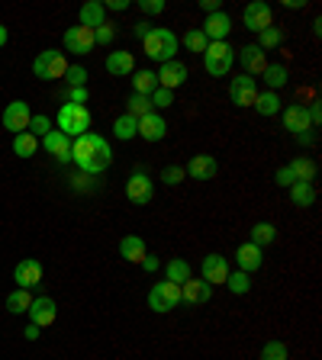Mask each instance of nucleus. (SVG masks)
<instances>
[{
	"mask_svg": "<svg viewBox=\"0 0 322 360\" xmlns=\"http://www.w3.org/2000/svg\"><path fill=\"white\" fill-rule=\"evenodd\" d=\"M71 161H75L87 177H100V174L113 165V148L104 135L87 132L71 142Z\"/></svg>",
	"mask_w": 322,
	"mask_h": 360,
	"instance_id": "nucleus-1",
	"label": "nucleus"
},
{
	"mask_svg": "<svg viewBox=\"0 0 322 360\" xmlns=\"http://www.w3.org/2000/svg\"><path fill=\"white\" fill-rule=\"evenodd\" d=\"M55 126H58L61 135H68L71 142L75 139H81V135L90 132V126H94V116H90L87 106H78V103H61L58 116H55Z\"/></svg>",
	"mask_w": 322,
	"mask_h": 360,
	"instance_id": "nucleus-2",
	"label": "nucleus"
},
{
	"mask_svg": "<svg viewBox=\"0 0 322 360\" xmlns=\"http://www.w3.org/2000/svg\"><path fill=\"white\" fill-rule=\"evenodd\" d=\"M142 45L151 61L165 65V61H174V52L180 49V39L174 36V30H168V26H155V30L142 39Z\"/></svg>",
	"mask_w": 322,
	"mask_h": 360,
	"instance_id": "nucleus-3",
	"label": "nucleus"
},
{
	"mask_svg": "<svg viewBox=\"0 0 322 360\" xmlns=\"http://www.w3.org/2000/svg\"><path fill=\"white\" fill-rule=\"evenodd\" d=\"M235 65V49L229 42H210L203 52V68L210 77H225Z\"/></svg>",
	"mask_w": 322,
	"mask_h": 360,
	"instance_id": "nucleus-4",
	"label": "nucleus"
},
{
	"mask_svg": "<svg viewBox=\"0 0 322 360\" xmlns=\"http://www.w3.org/2000/svg\"><path fill=\"white\" fill-rule=\"evenodd\" d=\"M65 71H68V58L58 49H45V52H39L36 61H32V75H36L39 81H58V77H65Z\"/></svg>",
	"mask_w": 322,
	"mask_h": 360,
	"instance_id": "nucleus-5",
	"label": "nucleus"
},
{
	"mask_svg": "<svg viewBox=\"0 0 322 360\" xmlns=\"http://www.w3.org/2000/svg\"><path fill=\"white\" fill-rule=\"evenodd\" d=\"M180 306V286L168 283V280H161V283H155L149 290V309L158 315H165L171 312V309Z\"/></svg>",
	"mask_w": 322,
	"mask_h": 360,
	"instance_id": "nucleus-6",
	"label": "nucleus"
},
{
	"mask_svg": "<svg viewBox=\"0 0 322 360\" xmlns=\"http://www.w3.org/2000/svg\"><path fill=\"white\" fill-rule=\"evenodd\" d=\"M242 22H245L248 32H261L268 26H274V10L264 0H252L245 10H242Z\"/></svg>",
	"mask_w": 322,
	"mask_h": 360,
	"instance_id": "nucleus-7",
	"label": "nucleus"
},
{
	"mask_svg": "<svg viewBox=\"0 0 322 360\" xmlns=\"http://www.w3.org/2000/svg\"><path fill=\"white\" fill-rule=\"evenodd\" d=\"M151 196H155V184L145 171H132V177L126 180V200L132 206H149Z\"/></svg>",
	"mask_w": 322,
	"mask_h": 360,
	"instance_id": "nucleus-8",
	"label": "nucleus"
},
{
	"mask_svg": "<svg viewBox=\"0 0 322 360\" xmlns=\"http://www.w3.org/2000/svg\"><path fill=\"white\" fill-rule=\"evenodd\" d=\"M30 120H32V110L26 100H13V103H7V110H4V116H0V122H4V129L13 135L26 132L30 129Z\"/></svg>",
	"mask_w": 322,
	"mask_h": 360,
	"instance_id": "nucleus-9",
	"label": "nucleus"
},
{
	"mask_svg": "<svg viewBox=\"0 0 322 360\" xmlns=\"http://www.w3.org/2000/svg\"><path fill=\"white\" fill-rule=\"evenodd\" d=\"M229 100L235 106H255L258 100V81L252 75H239L229 81Z\"/></svg>",
	"mask_w": 322,
	"mask_h": 360,
	"instance_id": "nucleus-10",
	"label": "nucleus"
},
{
	"mask_svg": "<svg viewBox=\"0 0 322 360\" xmlns=\"http://www.w3.org/2000/svg\"><path fill=\"white\" fill-rule=\"evenodd\" d=\"M187 75H190L187 65H184V61H178V58H174V61H165V65H161V68L155 71L158 87L171 90V94H174V90H178L184 81H187Z\"/></svg>",
	"mask_w": 322,
	"mask_h": 360,
	"instance_id": "nucleus-11",
	"label": "nucleus"
},
{
	"mask_svg": "<svg viewBox=\"0 0 322 360\" xmlns=\"http://www.w3.org/2000/svg\"><path fill=\"white\" fill-rule=\"evenodd\" d=\"M94 49H97V42H94V30L71 26V30L65 32V52H71V55H90Z\"/></svg>",
	"mask_w": 322,
	"mask_h": 360,
	"instance_id": "nucleus-12",
	"label": "nucleus"
},
{
	"mask_svg": "<svg viewBox=\"0 0 322 360\" xmlns=\"http://www.w3.org/2000/svg\"><path fill=\"white\" fill-rule=\"evenodd\" d=\"M26 315H30V325L49 328V325L55 322V315H58V302H55L52 296H39V300H32V306Z\"/></svg>",
	"mask_w": 322,
	"mask_h": 360,
	"instance_id": "nucleus-13",
	"label": "nucleus"
},
{
	"mask_svg": "<svg viewBox=\"0 0 322 360\" xmlns=\"http://www.w3.org/2000/svg\"><path fill=\"white\" fill-rule=\"evenodd\" d=\"M203 36L210 39V42H229V32H233V20H229V13L225 10H219V13H210L206 16V22L200 26Z\"/></svg>",
	"mask_w": 322,
	"mask_h": 360,
	"instance_id": "nucleus-14",
	"label": "nucleus"
},
{
	"mask_svg": "<svg viewBox=\"0 0 322 360\" xmlns=\"http://www.w3.org/2000/svg\"><path fill=\"white\" fill-rule=\"evenodd\" d=\"M13 280H16V290H32V286H39L42 283V264H39L36 257L20 261L13 270Z\"/></svg>",
	"mask_w": 322,
	"mask_h": 360,
	"instance_id": "nucleus-15",
	"label": "nucleus"
},
{
	"mask_svg": "<svg viewBox=\"0 0 322 360\" xmlns=\"http://www.w3.org/2000/svg\"><path fill=\"white\" fill-rule=\"evenodd\" d=\"M280 120H284V129L290 135H303V132H309V112H306V106L303 103H290V106H284L280 110Z\"/></svg>",
	"mask_w": 322,
	"mask_h": 360,
	"instance_id": "nucleus-16",
	"label": "nucleus"
},
{
	"mask_svg": "<svg viewBox=\"0 0 322 360\" xmlns=\"http://www.w3.org/2000/svg\"><path fill=\"white\" fill-rule=\"evenodd\" d=\"M233 270H229V261H225L223 255H206L203 257V264H200V277L206 280L210 286H216V283H225V277H229Z\"/></svg>",
	"mask_w": 322,
	"mask_h": 360,
	"instance_id": "nucleus-17",
	"label": "nucleus"
},
{
	"mask_svg": "<svg viewBox=\"0 0 322 360\" xmlns=\"http://www.w3.org/2000/svg\"><path fill=\"white\" fill-rule=\"evenodd\" d=\"M168 135V122L161 112H145L142 120H139V139H145V142H161Z\"/></svg>",
	"mask_w": 322,
	"mask_h": 360,
	"instance_id": "nucleus-18",
	"label": "nucleus"
},
{
	"mask_svg": "<svg viewBox=\"0 0 322 360\" xmlns=\"http://www.w3.org/2000/svg\"><path fill=\"white\" fill-rule=\"evenodd\" d=\"M213 296V286L206 280H194L190 277L187 283H180V302H187V306H203V302H210Z\"/></svg>",
	"mask_w": 322,
	"mask_h": 360,
	"instance_id": "nucleus-19",
	"label": "nucleus"
},
{
	"mask_svg": "<svg viewBox=\"0 0 322 360\" xmlns=\"http://www.w3.org/2000/svg\"><path fill=\"white\" fill-rule=\"evenodd\" d=\"M235 264H239L242 274H255V270L264 264V248L252 245V241L239 245V248H235Z\"/></svg>",
	"mask_w": 322,
	"mask_h": 360,
	"instance_id": "nucleus-20",
	"label": "nucleus"
},
{
	"mask_svg": "<svg viewBox=\"0 0 322 360\" xmlns=\"http://www.w3.org/2000/svg\"><path fill=\"white\" fill-rule=\"evenodd\" d=\"M235 61H239L242 68H245V75H261L264 68H268V55L261 52V49H258V45H245V49H235Z\"/></svg>",
	"mask_w": 322,
	"mask_h": 360,
	"instance_id": "nucleus-21",
	"label": "nucleus"
},
{
	"mask_svg": "<svg viewBox=\"0 0 322 360\" xmlns=\"http://www.w3.org/2000/svg\"><path fill=\"white\" fill-rule=\"evenodd\" d=\"M184 171H187L190 180H213L216 177V171H219V161L213 155H194Z\"/></svg>",
	"mask_w": 322,
	"mask_h": 360,
	"instance_id": "nucleus-22",
	"label": "nucleus"
},
{
	"mask_svg": "<svg viewBox=\"0 0 322 360\" xmlns=\"http://www.w3.org/2000/svg\"><path fill=\"white\" fill-rule=\"evenodd\" d=\"M78 26H84V30H100L106 22V7L100 4V0H87V4H81V10H78Z\"/></svg>",
	"mask_w": 322,
	"mask_h": 360,
	"instance_id": "nucleus-23",
	"label": "nucleus"
},
{
	"mask_svg": "<svg viewBox=\"0 0 322 360\" xmlns=\"http://www.w3.org/2000/svg\"><path fill=\"white\" fill-rule=\"evenodd\" d=\"M104 68L113 77H129L135 71V58H132V52H126V49H123V52H110L104 61Z\"/></svg>",
	"mask_w": 322,
	"mask_h": 360,
	"instance_id": "nucleus-24",
	"label": "nucleus"
},
{
	"mask_svg": "<svg viewBox=\"0 0 322 360\" xmlns=\"http://www.w3.org/2000/svg\"><path fill=\"white\" fill-rule=\"evenodd\" d=\"M42 142H45V151L58 158L61 165H68V161H71V139H68V135H61L58 129H52Z\"/></svg>",
	"mask_w": 322,
	"mask_h": 360,
	"instance_id": "nucleus-25",
	"label": "nucleus"
},
{
	"mask_svg": "<svg viewBox=\"0 0 322 360\" xmlns=\"http://www.w3.org/2000/svg\"><path fill=\"white\" fill-rule=\"evenodd\" d=\"M190 277H194V270H190V264L184 261V257H171V261L165 264V280L168 283L180 286V283H187Z\"/></svg>",
	"mask_w": 322,
	"mask_h": 360,
	"instance_id": "nucleus-26",
	"label": "nucleus"
},
{
	"mask_svg": "<svg viewBox=\"0 0 322 360\" xmlns=\"http://www.w3.org/2000/svg\"><path fill=\"white\" fill-rule=\"evenodd\" d=\"M120 255H123V261L142 264V257L149 255V251H145V241L139 238V235H126V238L120 241Z\"/></svg>",
	"mask_w": 322,
	"mask_h": 360,
	"instance_id": "nucleus-27",
	"label": "nucleus"
},
{
	"mask_svg": "<svg viewBox=\"0 0 322 360\" xmlns=\"http://www.w3.org/2000/svg\"><path fill=\"white\" fill-rule=\"evenodd\" d=\"M129 77H132V94L151 97V94L158 90V77H155V71H149V68H145V71H132Z\"/></svg>",
	"mask_w": 322,
	"mask_h": 360,
	"instance_id": "nucleus-28",
	"label": "nucleus"
},
{
	"mask_svg": "<svg viewBox=\"0 0 322 360\" xmlns=\"http://www.w3.org/2000/svg\"><path fill=\"white\" fill-rule=\"evenodd\" d=\"M293 171V177H297V184H313L316 180V161L313 158H293L290 165H287Z\"/></svg>",
	"mask_w": 322,
	"mask_h": 360,
	"instance_id": "nucleus-29",
	"label": "nucleus"
},
{
	"mask_svg": "<svg viewBox=\"0 0 322 360\" xmlns=\"http://www.w3.org/2000/svg\"><path fill=\"white\" fill-rule=\"evenodd\" d=\"M284 30H280V26H268V30H261V32H258V49H261V52L264 55H268L271 52V49H280V45H284Z\"/></svg>",
	"mask_w": 322,
	"mask_h": 360,
	"instance_id": "nucleus-30",
	"label": "nucleus"
},
{
	"mask_svg": "<svg viewBox=\"0 0 322 360\" xmlns=\"http://www.w3.org/2000/svg\"><path fill=\"white\" fill-rule=\"evenodd\" d=\"M113 135H116V139H123V142L135 139V135H139V120H135V116H129V112H123L120 120L113 122Z\"/></svg>",
	"mask_w": 322,
	"mask_h": 360,
	"instance_id": "nucleus-31",
	"label": "nucleus"
},
{
	"mask_svg": "<svg viewBox=\"0 0 322 360\" xmlns=\"http://www.w3.org/2000/svg\"><path fill=\"white\" fill-rule=\"evenodd\" d=\"M290 202H293V206H300V210L313 206V202H316V187H313V184H293V187H290Z\"/></svg>",
	"mask_w": 322,
	"mask_h": 360,
	"instance_id": "nucleus-32",
	"label": "nucleus"
},
{
	"mask_svg": "<svg viewBox=\"0 0 322 360\" xmlns=\"http://www.w3.org/2000/svg\"><path fill=\"white\" fill-rule=\"evenodd\" d=\"M255 110L261 112V116H278V112L284 110V106H280V97L274 94V90H264V94H258Z\"/></svg>",
	"mask_w": 322,
	"mask_h": 360,
	"instance_id": "nucleus-33",
	"label": "nucleus"
},
{
	"mask_svg": "<svg viewBox=\"0 0 322 360\" xmlns=\"http://www.w3.org/2000/svg\"><path fill=\"white\" fill-rule=\"evenodd\" d=\"M36 151H39V139H36V135H30V132L13 135V155H20V158H32Z\"/></svg>",
	"mask_w": 322,
	"mask_h": 360,
	"instance_id": "nucleus-34",
	"label": "nucleus"
},
{
	"mask_svg": "<svg viewBox=\"0 0 322 360\" xmlns=\"http://www.w3.org/2000/svg\"><path fill=\"white\" fill-rule=\"evenodd\" d=\"M30 306H32L30 290H13L7 296V312H13V315H26L30 312Z\"/></svg>",
	"mask_w": 322,
	"mask_h": 360,
	"instance_id": "nucleus-35",
	"label": "nucleus"
},
{
	"mask_svg": "<svg viewBox=\"0 0 322 360\" xmlns=\"http://www.w3.org/2000/svg\"><path fill=\"white\" fill-rule=\"evenodd\" d=\"M274 238H278V229H274L271 222H255L252 225V245L264 248V245H271Z\"/></svg>",
	"mask_w": 322,
	"mask_h": 360,
	"instance_id": "nucleus-36",
	"label": "nucleus"
},
{
	"mask_svg": "<svg viewBox=\"0 0 322 360\" xmlns=\"http://www.w3.org/2000/svg\"><path fill=\"white\" fill-rule=\"evenodd\" d=\"M261 75H264V84H268V90H274V94H278V90L287 84V68L284 65H268Z\"/></svg>",
	"mask_w": 322,
	"mask_h": 360,
	"instance_id": "nucleus-37",
	"label": "nucleus"
},
{
	"mask_svg": "<svg viewBox=\"0 0 322 360\" xmlns=\"http://www.w3.org/2000/svg\"><path fill=\"white\" fill-rule=\"evenodd\" d=\"M225 290L235 292V296H245V292L252 290V274H242V270L229 274V277H225Z\"/></svg>",
	"mask_w": 322,
	"mask_h": 360,
	"instance_id": "nucleus-38",
	"label": "nucleus"
},
{
	"mask_svg": "<svg viewBox=\"0 0 322 360\" xmlns=\"http://www.w3.org/2000/svg\"><path fill=\"white\" fill-rule=\"evenodd\" d=\"M180 42L187 45V52H206V45H210V39L203 36V30H187L184 36H180Z\"/></svg>",
	"mask_w": 322,
	"mask_h": 360,
	"instance_id": "nucleus-39",
	"label": "nucleus"
},
{
	"mask_svg": "<svg viewBox=\"0 0 322 360\" xmlns=\"http://www.w3.org/2000/svg\"><path fill=\"white\" fill-rule=\"evenodd\" d=\"M126 112L129 116H135V120H142L145 112H151V100L142 97V94H132V97L126 100Z\"/></svg>",
	"mask_w": 322,
	"mask_h": 360,
	"instance_id": "nucleus-40",
	"label": "nucleus"
},
{
	"mask_svg": "<svg viewBox=\"0 0 322 360\" xmlns=\"http://www.w3.org/2000/svg\"><path fill=\"white\" fill-rule=\"evenodd\" d=\"M261 360H290V351H287L284 341H268L261 347Z\"/></svg>",
	"mask_w": 322,
	"mask_h": 360,
	"instance_id": "nucleus-41",
	"label": "nucleus"
},
{
	"mask_svg": "<svg viewBox=\"0 0 322 360\" xmlns=\"http://www.w3.org/2000/svg\"><path fill=\"white\" fill-rule=\"evenodd\" d=\"M65 81H68V87H87V68L84 65H68Z\"/></svg>",
	"mask_w": 322,
	"mask_h": 360,
	"instance_id": "nucleus-42",
	"label": "nucleus"
},
{
	"mask_svg": "<svg viewBox=\"0 0 322 360\" xmlns=\"http://www.w3.org/2000/svg\"><path fill=\"white\" fill-rule=\"evenodd\" d=\"M26 132L36 135V139H45V135L52 132V120H49V116H36V112H32L30 129H26Z\"/></svg>",
	"mask_w": 322,
	"mask_h": 360,
	"instance_id": "nucleus-43",
	"label": "nucleus"
},
{
	"mask_svg": "<svg viewBox=\"0 0 322 360\" xmlns=\"http://www.w3.org/2000/svg\"><path fill=\"white\" fill-rule=\"evenodd\" d=\"M151 110H168V106H174V94H171V90H165V87H158L155 90V94H151Z\"/></svg>",
	"mask_w": 322,
	"mask_h": 360,
	"instance_id": "nucleus-44",
	"label": "nucleus"
},
{
	"mask_svg": "<svg viewBox=\"0 0 322 360\" xmlns=\"http://www.w3.org/2000/svg\"><path fill=\"white\" fill-rule=\"evenodd\" d=\"M187 177V171L184 167H178V165H168L165 171H161V180H165L168 187H174V184H180V180Z\"/></svg>",
	"mask_w": 322,
	"mask_h": 360,
	"instance_id": "nucleus-45",
	"label": "nucleus"
},
{
	"mask_svg": "<svg viewBox=\"0 0 322 360\" xmlns=\"http://www.w3.org/2000/svg\"><path fill=\"white\" fill-rule=\"evenodd\" d=\"M113 39H116V30H113V22H104L100 30H94V42H97V45H113Z\"/></svg>",
	"mask_w": 322,
	"mask_h": 360,
	"instance_id": "nucleus-46",
	"label": "nucleus"
},
{
	"mask_svg": "<svg viewBox=\"0 0 322 360\" xmlns=\"http://www.w3.org/2000/svg\"><path fill=\"white\" fill-rule=\"evenodd\" d=\"M165 0H139V10H142L145 16H158V13H165Z\"/></svg>",
	"mask_w": 322,
	"mask_h": 360,
	"instance_id": "nucleus-47",
	"label": "nucleus"
},
{
	"mask_svg": "<svg viewBox=\"0 0 322 360\" xmlns=\"http://www.w3.org/2000/svg\"><path fill=\"white\" fill-rule=\"evenodd\" d=\"M274 180H278V187H287V190H290L293 187V184H297V177H293V171H290V167H278V177H274Z\"/></svg>",
	"mask_w": 322,
	"mask_h": 360,
	"instance_id": "nucleus-48",
	"label": "nucleus"
},
{
	"mask_svg": "<svg viewBox=\"0 0 322 360\" xmlns=\"http://www.w3.org/2000/svg\"><path fill=\"white\" fill-rule=\"evenodd\" d=\"M68 103H78V106L87 103V87H68Z\"/></svg>",
	"mask_w": 322,
	"mask_h": 360,
	"instance_id": "nucleus-49",
	"label": "nucleus"
},
{
	"mask_svg": "<svg viewBox=\"0 0 322 360\" xmlns=\"http://www.w3.org/2000/svg\"><path fill=\"white\" fill-rule=\"evenodd\" d=\"M306 112H309V126L316 129V126H319V120H322V106H319V103H309Z\"/></svg>",
	"mask_w": 322,
	"mask_h": 360,
	"instance_id": "nucleus-50",
	"label": "nucleus"
},
{
	"mask_svg": "<svg viewBox=\"0 0 322 360\" xmlns=\"http://www.w3.org/2000/svg\"><path fill=\"white\" fill-rule=\"evenodd\" d=\"M158 267H161V261H158L155 255H145V257H142V270H145V274H155Z\"/></svg>",
	"mask_w": 322,
	"mask_h": 360,
	"instance_id": "nucleus-51",
	"label": "nucleus"
},
{
	"mask_svg": "<svg viewBox=\"0 0 322 360\" xmlns=\"http://www.w3.org/2000/svg\"><path fill=\"white\" fill-rule=\"evenodd\" d=\"M104 7H106V10H116V13H126L132 4H129V0H106Z\"/></svg>",
	"mask_w": 322,
	"mask_h": 360,
	"instance_id": "nucleus-52",
	"label": "nucleus"
},
{
	"mask_svg": "<svg viewBox=\"0 0 322 360\" xmlns=\"http://www.w3.org/2000/svg\"><path fill=\"white\" fill-rule=\"evenodd\" d=\"M132 32H135V39H145V36H149V32H151V26L142 20V22H135V30H132Z\"/></svg>",
	"mask_w": 322,
	"mask_h": 360,
	"instance_id": "nucleus-53",
	"label": "nucleus"
},
{
	"mask_svg": "<svg viewBox=\"0 0 322 360\" xmlns=\"http://www.w3.org/2000/svg\"><path fill=\"white\" fill-rule=\"evenodd\" d=\"M200 7L206 10V16H210V13H219V0H200Z\"/></svg>",
	"mask_w": 322,
	"mask_h": 360,
	"instance_id": "nucleus-54",
	"label": "nucleus"
},
{
	"mask_svg": "<svg viewBox=\"0 0 322 360\" xmlns=\"http://www.w3.org/2000/svg\"><path fill=\"white\" fill-rule=\"evenodd\" d=\"M23 335H26V341H36V338L42 335V328H36V325H26V331H23Z\"/></svg>",
	"mask_w": 322,
	"mask_h": 360,
	"instance_id": "nucleus-55",
	"label": "nucleus"
},
{
	"mask_svg": "<svg viewBox=\"0 0 322 360\" xmlns=\"http://www.w3.org/2000/svg\"><path fill=\"white\" fill-rule=\"evenodd\" d=\"M297 142H300V145H313V142H316V132H313V129H309V132L297 135Z\"/></svg>",
	"mask_w": 322,
	"mask_h": 360,
	"instance_id": "nucleus-56",
	"label": "nucleus"
},
{
	"mask_svg": "<svg viewBox=\"0 0 322 360\" xmlns=\"http://www.w3.org/2000/svg\"><path fill=\"white\" fill-rule=\"evenodd\" d=\"M7 39H10V32H7V26H4V22H0V49H4V45H7Z\"/></svg>",
	"mask_w": 322,
	"mask_h": 360,
	"instance_id": "nucleus-57",
	"label": "nucleus"
}]
</instances>
